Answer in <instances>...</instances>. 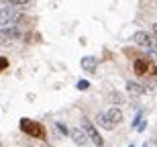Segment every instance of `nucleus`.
<instances>
[{
  "mask_svg": "<svg viewBox=\"0 0 157 147\" xmlns=\"http://www.w3.org/2000/svg\"><path fill=\"white\" fill-rule=\"evenodd\" d=\"M133 43L137 47L147 49V53H155L157 51V37L153 33H147V31H137L133 35Z\"/></svg>",
  "mask_w": 157,
  "mask_h": 147,
  "instance_id": "nucleus-1",
  "label": "nucleus"
},
{
  "mask_svg": "<svg viewBox=\"0 0 157 147\" xmlns=\"http://www.w3.org/2000/svg\"><path fill=\"white\" fill-rule=\"evenodd\" d=\"M135 74L141 78H147V74H153V78L157 76V68L151 64V59L147 55H139L135 59Z\"/></svg>",
  "mask_w": 157,
  "mask_h": 147,
  "instance_id": "nucleus-2",
  "label": "nucleus"
},
{
  "mask_svg": "<svg viewBox=\"0 0 157 147\" xmlns=\"http://www.w3.org/2000/svg\"><path fill=\"white\" fill-rule=\"evenodd\" d=\"M23 17V12L12 8V6H0V29L8 25H17Z\"/></svg>",
  "mask_w": 157,
  "mask_h": 147,
  "instance_id": "nucleus-3",
  "label": "nucleus"
},
{
  "mask_svg": "<svg viewBox=\"0 0 157 147\" xmlns=\"http://www.w3.org/2000/svg\"><path fill=\"white\" fill-rule=\"evenodd\" d=\"M82 129L86 131V135L90 137V141H92L96 147H104V139H102V135L98 133L96 125H94L88 117H82Z\"/></svg>",
  "mask_w": 157,
  "mask_h": 147,
  "instance_id": "nucleus-4",
  "label": "nucleus"
},
{
  "mask_svg": "<svg viewBox=\"0 0 157 147\" xmlns=\"http://www.w3.org/2000/svg\"><path fill=\"white\" fill-rule=\"evenodd\" d=\"M21 131H25L31 137H37V139H45L43 125H39L37 121H31V118H21Z\"/></svg>",
  "mask_w": 157,
  "mask_h": 147,
  "instance_id": "nucleus-5",
  "label": "nucleus"
},
{
  "mask_svg": "<svg viewBox=\"0 0 157 147\" xmlns=\"http://www.w3.org/2000/svg\"><path fill=\"white\" fill-rule=\"evenodd\" d=\"M70 137H71V141L76 143V145H80V147H88V143H90V137L86 135V131L82 129V127L71 129L70 131Z\"/></svg>",
  "mask_w": 157,
  "mask_h": 147,
  "instance_id": "nucleus-6",
  "label": "nucleus"
},
{
  "mask_svg": "<svg viewBox=\"0 0 157 147\" xmlns=\"http://www.w3.org/2000/svg\"><path fill=\"white\" fill-rule=\"evenodd\" d=\"M0 35L10 43V41H14V39H21V29H18L17 25H8V27H2V29H0Z\"/></svg>",
  "mask_w": 157,
  "mask_h": 147,
  "instance_id": "nucleus-7",
  "label": "nucleus"
},
{
  "mask_svg": "<svg viewBox=\"0 0 157 147\" xmlns=\"http://www.w3.org/2000/svg\"><path fill=\"white\" fill-rule=\"evenodd\" d=\"M106 117L110 118V123L117 127V125L122 123V118H124V114H122V110L118 108V106H110L108 110H106Z\"/></svg>",
  "mask_w": 157,
  "mask_h": 147,
  "instance_id": "nucleus-8",
  "label": "nucleus"
},
{
  "mask_svg": "<svg viewBox=\"0 0 157 147\" xmlns=\"http://www.w3.org/2000/svg\"><path fill=\"white\" fill-rule=\"evenodd\" d=\"M80 65H82V70H86V72H96V68H98V59L94 57V55H86V57H82L80 59Z\"/></svg>",
  "mask_w": 157,
  "mask_h": 147,
  "instance_id": "nucleus-9",
  "label": "nucleus"
},
{
  "mask_svg": "<svg viewBox=\"0 0 157 147\" xmlns=\"http://www.w3.org/2000/svg\"><path fill=\"white\" fill-rule=\"evenodd\" d=\"M127 92L131 96H141V94H145L147 90L143 88V84H139V82H131V80H128L127 82Z\"/></svg>",
  "mask_w": 157,
  "mask_h": 147,
  "instance_id": "nucleus-10",
  "label": "nucleus"
},
{
  "mask_svg": "<svg viewBox=\"0 0 157 147\" xmlns=\"http://www.w3.org/2000/svg\"><path fill=\"white\" fill-rule=\"evenodd\" d=\"M96 125H98V127H102V129H106V131H112V129H114V125L110 123V118L106 117V112H98V114H96Z\"/></svg>",
  "mask_w": 157,
  "mask_h": 147,
  "instance_id": "nucleus-11",
  "label": "nucleus"
},
{
  "mask_svg": "<svg viewBox=\"0 0 157 147\" xmlns=\"http://www.w3.org/2000/svg\"><path fill=\"white\" fill-rule=\"evenodd\" d=\"M108 100L112 102V106H118V104H122V102H124V96L118 94L117 90H114V92H110V94H108Z\"/></svg>",
  "mask_w": 157,
  "mask_h": 147,
  "instance_id": "nucleus-12",
  "label": "nucleus"
},
{
  "mask_svg": "<svg viewBox=\"0 0 157 147\" xmlns=\"http://www.w3.org/2000/svg\"><path fill=\"white\" fill-rule=\"evenodd\" d=\"M27 4H31V0H6V6H27Z\"/></svg>",
  "mask_w": 157,
  "mask_h": 147,
  "instance_id": "nucleus-13",
  "label": "nucleus"
},
{
  "mask_svg": "<svg viewBox=\"0 0 157 147\" xmlns=\"http://www.w3.org/2000/svg\"><path fill=\"white\" fill-rule=\"evenodd\" d=\"M141 123H143V108H139V112L135 114V118H133V123H131V127H135V129H137Z\"/></svg>",
  "mask_w": 157,
  "mask_h": 147,
  "instance_id": "nucleus-14",
  "label": "nucleus"
},
{
  "mask_svg": "<svg viewBox=\"0 0 157 147\" xmlns=\"http://www.w3.org/2000/svg\"><path fill=\"white\" fill-rule=\"evenodd\" d=\"M55 129H57L61 135H70V129H67V125L61 123V121H57V123H55Z\"/></svg>",
  "mask_w": 157,
  "mask_h": 147,
  "instance_id": "nucleus-15",
  "label": "nucleus"
},
{
  "mask_svg": "<svg viewBox=\"0 0 157 147\" xmlns=\"http://www.w3.org/2000/svg\"><path fill=\"white\" fill-rule=\"evenodd\" d=\"M143 88L145 90H151V88H155V80H153V78H143Z\"/></svg>",
  "mask_w": 157,
  "mask_h": 147,
  "instance_id": "nucleus-16",
  "label": "nucleus"
},
{
  "mask_svg": "<svg viewBox=\"0 0 157 147\" xmlns=\"http://www.w3.org/2000/svg\"><path fill=\"white\" fill-rule=\"evenodd\" d=\"M76 88L78 90H88V88H90V82H88V80H78V82H76Z\"/></svg>",
  "mask_w": 157,
  "mask_h": 147,
  "instance_id": "nucleus-17",
  "label": "nucleus"
},
{
  "mask_svg": "<svg viewBox=\"0 0 157 147\" xmlns=\"http://www.w3.org/2000/svg\"><path fill=\"white\" fill-rule=\"evenodd\" d=\"M6 68H8V59H6L4 55H0V72H4Z\"/></svg>",
  "mask_w": 157,
  "mask_h": 147,
  "instance_id": "nucleus-18",
  "label": "nucleus"
},
{
  "mask_svg": "<svg viewBox=\"0 0 157 147\" xmlns=\"http://www.w3.org/2000/svg\"><path fill=\"white\" fill-rule=\"evenodd\" d=\"M145 129H147V121H143V123H141L139 127H137V131H139V133H143Z\"/></svg>",
  "mask_w": 157,
  "mask_h": 147,
  "instance_id": "nucleus-19",
  "label": "nucleus"
},
{
  "mask_svg": "<svg viewBox=\"0 0 157 147\" xmlns=\"http://www.w3.org/2000/svg\"><path fill=\"white\" fill-rule=\"evenodd\" d=\"M153 35H155V37H157V23H155V25H153Z\"/></svg>",
  "mask_w": 157,
  "mask_h": 147,
  "instance_id": "nucleus-20",
  "label": "nucleus"
},
{
  "mask_svg": "<svg viewBox=\"0 0 157 147\" xmlns=\"http://www.w3.org/2000/svg\"><path fill=\"white\" fill-rule=\"evenodd\" d=\"M43 147H53V145H43Z\"/></svg>",
  "mask_w": 157,
  "mask_h": 147,
  "instance_id": "nucleus-21",
  "label": "nucleus"
},
{
  "mask_svg": "<svg viewBox=\"0 0 157 147\" xmlns=\"http://www.w3.org/2000/svg\"><path fill=\"white\" fill-rule=\"evenodd\" d=\"M128 147H135V145H133V143H131V145H128Z\"/></svg>",
  "mask_w": 157,
  "mask_h": 147,
  "instance_id": "nucleus-22",
  "label": "nucleus"
}]
</instances>
